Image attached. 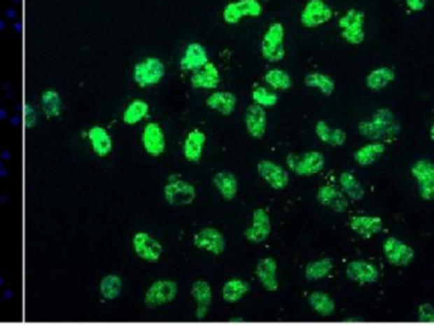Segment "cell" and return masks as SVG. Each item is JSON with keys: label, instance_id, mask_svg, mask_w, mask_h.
<instances>
[{"label": "cell", "instance_id": "obj_1", "mask_svg": "<svg viewBox=\"0 0 434 325\" xmlns=\"http://www.w3.org/2000/svg\"><path fill=\"white\" fill-rule=\"evenodd\" d=\"M360 135L371 141H379L386 137L396 136L400 132V123L387 109H379L368 120L358 126Z\"/></svg>", "mask_w": 434, "mask_h": 325}, {"label": "cell", "instance_id": "obj_2", "mask_svg": "<svg viewBox=\"0 0 434 325\" xmlns=\"http://www.w3.org/2000/svg\"><path fill=\"white\" fill-rule=\"evenodd\" d=\"M290 170L298 176L312 177L319 174L326 167V156L319 151H309L304 154H290L287 156Z\"/></svg>", "mask_w": 434, "mask_h": 325}, {"label": "cell", "instance_id": "obj_3", "mask_svg": "<svg viewBox=\"0 0 434 325\" xmlns=\"http://www.w3.org/2000/svg\"><path fill=\"white\" fill-rule=\"evenodd\" d=\"M366 15L358 9H349L340 20L342 37L349 45H360L366 39L365 32Z\"/></svg>", "mask_w": 434, "mask_h": 325}, {"label": "cell", "instance_id": "obj_4", "mask_svg": "<svg viewBox=\"0 0 434 325\" xmlns=\"http://www.w3.org/2000/svg\"><path fill=\"white\" fill-rule=\"evenodd\" d=\"M285 28L282 23H272L262 40V55L270 62H279L285 57Z\"/></svg>", "mask_w": 434, "mask_h": 325}, {"label": "cell", "instance_id": "obj_5", "mask_svg": "<svg viewBox=\"0 0 434 325\" xmlns=\"http://www.w3.org/2000/svg\"><path fill=\"white\" fill-rule=\"evenodd\" d=\"M165 75V65L156 57H146L137 62L132 71L136 84L141 88L155 85Z\"/></svg>", "mask_w": 434, "mask_h": 325}, {"label": "cell", "instance_id": "obj_6", "mask_svg": "<svg viewBox=\"0 0 434 325\" xmlns=\"http://www.w3.org/2000/svg\"><path fill=\"white\" fill-rule=\"evenodd\" d=\"M178 295V284L170 279H159L150 284L145 293V304L149 307H159L169 304Z\"/></svg>", "mask_w": 434, "mask_h": 325}, {"label": "cell", "instance_id": "obj_7", "mask_svg": "<svg viewBox=\"0 0 434 325\" xmlns=\"http://www.w3.org/2000/svg\"><path fill=\"white\" fill-rule=\"evenodd\" d=\"M164 197L172 206H187L196 200L197 191L190 182L170 178L169 183L164 187Z\"/></svg>", "mask_w": 434, "mask_h": 325}, {"label": "cell", "instance_id": "obj_8", "mask_svg": "<svg viewBox=\"0 0 434 325\" xmlns=\"http://www.w3.org/2000/svg\"><path fill=\"white\" fill-rule=\"evenodd\" d=\"M412 174L424 201H434V162L418 160L412 167Z\"/></svg>", "mask_w": 434, "mask_h": 325}, {"label": "cell", "instance_id": "obj_9", "mask_svg": "<svg viewBox=\"0 0 434 325\" xmlns=\"http://www.w3.org/2000/svg\"><path fill=\"white\" fill-rule=\"evenodd\" d=\"M384 254L387 262L395 267H407L415 258L413 248L395 237H388L384 242Z\"/></svg>", "mask_w": 434, "mask_h": 325}, {"label": "cell", "instance_id": "obj_10", "mask_svg": "<svg viewBox=\"0 0 434 325\" xmlns=\"http://www.w3.org/2000/svg\"><path fill=\"white\" fill-rule=\"evenodd\" d=\"M263 7L258 0H238L224 8L223 18L227 25H237L245 17H259Z\"/></svg>", "mask_w": 434, "mask_h": 325}, {"label": "cell", "instance_id": "obj_11", "mask_svg": "<svg viewBox=\"0 0 434 325\" xmlns=\"http://www.w3.org/2000/svg\"><path fill=\"white\" fill-rule=\"evenodd\" d=\"M332 8L324 0H310L301 12V25L306 28L319 27L332 20Z\"/></svg>", "mask_w": 434, "mask_h": 325}, {"label": "cell", "instance_id": "obj_12", "mask_svg": "<svg viewBox=\"0 0 434 325\" xmlns=\"http://www.w3.org/2000/svg\"><path fill=\"white\" fill-rule=\"evenodd\" d=\"M132 247L136 256L149 263H156L163 254L162 244L159 243L155 237L143 231L137 233L135 237H132Z\"/></svg>", "mask_w": 434, "mask_h": 325}, {"label": "cell", "instance_id": "obj_13", "mask_svg": "<svg viewBox=\"0 0 434 325\" xmlns=\"http://www.w3.org/2000/svg\"><path fill=\"white\" fill-rule=\"evenodd\" d=\"M195 245L201 251H209L214 256L223 254L226 247L224 234L215 228H206L195 235Z\"/></svg>", "mask_w": 434, "mask_h": 325}, {"label": "cell", "instance_id": "obj_14", "mask_svg": "<svg viewBox=\"0 0 434 325\" xmlns=\"http://www.w3.org/2000/svg\"><path fill=\"white\" fill-rule=\"evenodd\" d=\"M141 141L145 151L154 158L162 155L167 148V139L162 126L158 122H149L145 126Z\"/></svg>", "mask_w": 434, "mask_h": 325}, {"label": "cell", "instance_id": "obj_15", "mask_svg": "<svg viewBox=\"0 0 434 325\" xmlns=\"http://www.w3.org/2000/svg\"><path fill=\"white\" fill-rule=\"evenodd\" d=\"M259 176L271 186L273 190H284L290 183V173L271 160H262L257 165Z\"/></svg>", "mask_w": 434, "mask_h": 325}, {"label": "cell", "instance_id": "obj_16", "mask_svg": "<svg viewBox=\"0 0 434 325\" xmlns=\"http://www.w3.org/2000/svg\"><path fill=\"white\" fill-rule=\"evenodd\" d=\"M271 216L265 209H257L253 212L251 225L245 230V237L251 243L260 244L271 235Z\"/></svg>", "mask_w": 434, "mask_h": 325}, {"label": "cell", "instance_id": "obj_17", "mask_svg": "<svg viewBox=\"0 0 434 325\" xmlns=\"http://www.w3.org/2000/svg\"><path fill=\"white\" fill-rule=\"evenodd\" d=\"M255 276L267 291L274 292L279 290V264L274 258L260 259L255 267Z\"/></svg>", "mask_w": 434, "mask_h": 325}, {"label": "cell", "instance_id": "obj_18", "mask_svg": "<svg viewBox=\"0 0 434 325\" xmlns=\"http://www.w3.org/2000/svg\"><path fill=\"white\" fill-rule=\"evenodd\" d=\"M346 272L351 281L360 284H374L380 277L377 267L365 261H352L346 265Z\"/></svg>", "mask_w": 434, "mask_h": 325}, {"label": "cell", "instance_id": "obj_19", "mask_svg": "<svg viewBox=\"0 0 434 325\" xmlns=\"http://www.w3.org/2000/svg\"><path fill=\"white\" fill-rule=\"evenodd\" d=\"M267 125L268 116L265 107L259 104H251V107H248L245 113V126L249 135L254 139H262L267 132Z\"/></svg>", "mask_w": 434, "mask_h": 325}, {"label": "cell", "instance_id": "obj_20", "mask_svg": "<svg viewBox=\"0 0 434 325\" xmlns=\"http://www.w3.org/2000/svg\"><path fill=\"white\" fill-rule=\"evenodd\" d=\"M316 200L320 205L329 207L335 212H344L349 206L348 197L343 191H340L332 186H323L316 192Z\"/></svg>", "mask_w": 434, "mask_h": 325}, {"label": "cell", "instance_id": "obj_21", "mask_svg": "<svg viewBox=\"0 0 434 325\" xmlns=\"http://www.w3.org/2000/svg\"><path fill=\"white\" fill-rule=\"evenodd\" d=\"M209 62V55L206 48L197 42L190 43L184 50L181 59V69L184 71H196Z\"/></svg>", "mask_w": 434, "mask_h": 325}, {"label": "cell", "instance_id": "obj_22", "mask_svg": "<svg viewBox=\"0 0 434 325\" xmlns=\"http://www.w3.org/2000/svg\"><path fill=\"white\" fill-rule=\"evenodd\" d=\"M190 84L196 89H215L220 84V71L214 62L209 61L202 68L193 71Z\"/></svg>", "mask_w": 434, "mask_h": 325}, {"label": "cell", "instance_id": "obj_23", "mask_svg": "<svg viewBox=\"0 0 434 325\" xmlns=\"http://www.w3.org/2000/svg\"><path fill=\"white\" fill-rule=\"evenodd\" d=\"M190 293L197 304L196 318H206L209 314L211 303H212V289H211L210 284L204 279H198L192 284Z\"/></svg>", "mask_w": 434, "mask_h": 325}, {"label": "cell", "instance_id": "obj_24", "mask_svg": "<svg viewBox=\"0 0 434 325\" xmlns=\"http://www.w3.org/2000/svg\"><path fill=\"white\" fill-rule=\"evenodd\" d=\"M206 135L200 130H192L186 137L183 145L184 158L190 162H198L202 159Z\"/></svg>", "mask_w": 434, "mask_h": 325}, {"label": "cell", "instance_id": "obj_25", "mask_svg": "<svg viewBox=\"0 0 434 325\" xmlns=\"http://www.w3.org/2000/svg\"><path fill=\"white\" fill-rule=\"evenodd\" d=\"M238 98L231 92H214L206 99V106L220 115L230 116L237 107Z\"/></svg>", "mask_w": 434, "mask_h": 325}, {"label": "cell", "instance_id": "obj_26", "mask_svg": "<svg viewBox=\"0 0 434 325\" xmlns=\"http://www.w3.org/2000/svg\"><path fill=\"white\" fill-rule=\"evenodd\" d=\"M351 228L356 234L367 239L382 230L384 221L379 216H354L351 220Z\"/></svg>", "mask_w": 434, "mask_h": 325}, {"label": "cell", "instance_id": "obj_27", "mask_svg": "<svg viewBox=\"0 0 434 325\" xmlns=\"http://www.w3.org/2000/svg\"><path fill=\"white\" fill-rule=\"evenodd\" d=\"M88 139L92 149L95 154L101 158L108 155L112 150V137L108 134V131L102 126H93L88 131Z\"/></svg>", "mask_w": 434, "mask_h": 325}, {"label": "cell", "instance_id": "obj_28", "mask_svg": "<svg viewBox=\"0 0 434 325\" xmlns=\"http://www.w3.org/2000/svg\"><path fill=\"white\" fill-rule=\"evenodd\" d=\"M214 184L226 201L234 200L238 195V179L230 172H218L216 176L214 177Z\"/></svg>", "mask_w": 434, "mask_h": 325}, {"label": "cell", "instance_id": "obj_29", "mask_svg": "<svg viewBox=\"0 0 434 325\" xmlns=\"http://www.w3.org/2000/svg\"><path fill=\"white\" fill-rule=\"evenodd\" d=\"M385 149H386L385 144L382 142H370L357 150L353 158L360 167H368L380 159L382 154L385 153Z\"/></svg>", "mask_w": 434, "mask_h": 325}, {"label": "cell", "instance_id": "obj_30", "mask_svg": "<svg viewBox=\"0 0 434 325\" xmlns=\"http://www.w3.org/2000/svg\"><path fill=\"white\" fill-rule=\"evenodd\" d=\"M249 284L241 278H231L223 287V298L227 304H237L249 292Z\"/></svg>", "mask_w": 434, "mask_h": 325}, {"label": "cell", "instance_id": "obj_31", "mask_svg": "<svg viewBox=\"0 0 434 325\" xmlns=\"http://www.w3.org/2000/svg\"><path fill=\"white\" fill-rule=\"evenodd\" d=\"M315 132L321 141L330 146H342L346 140V131L332 129L326 121H319L315 126Z\"/></svg>", "mask_w": 434, "mask_h": 325}, {"label": "cell", "instance_id": "obj_32", "mask_svg": "<svg viewBox=\"0 0 434 325\" xmlns=\"http://www.w3.org/2000/svg\"><path fill=\"white\" fill-rule=\"evenodd\" d=\"M41 109L48 120H52L62 115V99L54 89H48L41 95Z\"/></svg>", "mask_w": 434, "mask_h": 325}, {"label": "cell", "instance_id": "obj_33", "mask_svg": "<svg viewBox=\"0 0 434 325\" xmlns=\"http://www.w3.org/2000/svg\"><path fill=\"white\" fill-rule=\"evenodd\" d=\"M340 183L342 191L346 193L348 198H351L353 201H360L366 195V191L362 186V183L349 172H343L340 174Z\"/></svg>", "mask_w": 434, "mask_h": 325}, {"label": "cell", "instance_id": "obj_34", "mask_svg": "<svg viewBox=\"0 0 434 325\" xmlns=\"http://www.w3.org/2000/svg\"><path fill=\"white\" fill-rule=\"evenodd\" d=\"M395 81V73L393 69L387 67L374 69L370 74L367 75L366 85L371 90H381L386 88L390 83Z\"/></svg>", "mask_w": 434, "mask_h": 325}, {"label": "cell", "instance_id": "obj_35", "mask_svg": "<svg viewBox=\"0 0 434 325\" xmlns=\"http://www.w3.org/2000/svg\"><path fill=\"white\" fill-rule=\"evenodd\" d=\"M307 301L312 306V310L320 314L321 317H330L335 310L334 300L324 292H312Z\"/></svg>", "mask_w": 434, "mask_h": 325}, {"label": "cell", "instance_id": "obj_36", "mask_svg": "<svg viewBox=\"0 0 434 325\" xmlns=\"http://www.w3.org/2000/svg\"><path fill=\"white\" fill-rule=\"evenodd\" d=\"M334 263L332 258H321L307 264L305 270V277L307 281H319L326 278L332 272Z\"/></svg>", "mask_w": 434, "mask_h": 325}, {"label": "cell", "instance_id": "obj_37", "mask_svg": "<svg viewBox=\"0 0 434 325\" xmlns=\"http://www.w3.org/2000/svg\"><path fill=\"white\" fill-rule=\"evenodd\" d=\"M149 113V104L143 99H135L131 102L123 112V122L126 125H136Z\"/></svg>", "mask_w": 434, "mask_h": 325}, {"label": "cell", "instance_id": "obj_38", "mask_svg": "<svg viewBox=\"0 0 434 325\" xmlns=\"http://www.w3.org/2000/svg\"><path fill=\"white\" fill-rule=\"evenodd\" d=\"M305 84L310 88L319 89L320 92L324 95H332L335 90V83L329 75L321 74V73H312L306 75Z\"/></svg>", "mask_w": 434, "mask_h": 325}, {"label": "cell", "instance_id": "obj_39", "mask_svg": "<svg viewBox=\"0 0 434 325\" xmlns=\"http://www.w3.org/2000/svg\"><path fill=\"white\" fill-rule=\"evenodd\" d=\"M265 81L274 90H287L292 87L291 76L282 69H271L265 75Z\"/></svg>", "mask_w": 434, "mask_h": 325}, {"label": "cell", "instance_id": "obj_40", "mask_svg": "<svg viewBox=\"0 0 434 325\" xmlns=\"http://www.w3.org/2000/svg\"><path fill=\"white\" fill-rule=\"evenodd\" d=\"M122 291V279L115 275H108L101 281V295L106 300H115Z\"/></svg>", "mask_w": 434, "mask_h": 325}, {"label": "cell", "instance_id": "obj_41", "mask_svg": "<svg viewBox=\"0 0 434 325\" xmlns=\"http://www.w3.org/2000/svg\"><path fill=\"white\" fill-rule=\"evenodd\" d=\"M253 101L262 107H273L279 103V97L276 92H272L265 87H258L253 92Z\"/></svg>", "mask_w": 434, "mask_h": 325}, {"label": "cell", "instance_id": "obj_42", "mask_svg": "<svg viewBox=\"0 0 434 325\" xmlns=\"http://www.w3.org/2000/svg\"><path fill=\"white\" fill-rule=\"evenodd\" d=\"M418 317L421 321H434V307L430 304L421 305L418 309Z\"/></svg>", "mask_w": 434, "mask_h": 325}, {"label": "cell", "instance_id": "obj_43", "mask_svg": "<svg viewBox=\"0 0 434 325\" xmlns=\"http://www.w3.org/2000/svg\"><path fill=\"white\" fill-rule=\"evenodd\" d=\"M405 1H407V7L412 12H421L427 4V0H405Z\"/></svg>", "mask_w": 434, "mask_h": 325}, {"label": "cell", "instance_id": "obj_44", "mask_svg": "<svg viewBox=\"0 0 434 325\" xmlns=\"http://www.w3.org/2000/svg\"><path fill=\"white\" fill-rule=\"evenodd\" d=\"M26 125H27V127H34V125H36V111H34V107L32 106H26Z\"/></svg>", "mask_w": 434, "mask_h": 325}, {"label": "cell", "instance_id": "obj_45", "mask_svg": "<svg viewBox=\"0 0 434 325\" xmlns=\"http://www.w3.org/2000/svg\"><path fill=\"white\" fill-rule=\"evenodd\" d=\"M6 14H7V17L8 18H9V20H15V18L18 17V13H17V11H15V9H13V8H9V9H7V12H6Z\"/></svg>", "mask_w": 434, "mask_h": 325}, {"label": "cell", "instance_id": "obj_46", "mask_svg": "<svg viewBox=\"0 0 434 325\" xmlns=\"http://www.w3.org/2000/svg\"><path fill=\"white\" fill-rule=\"evenodd\" d=\"M429 136H430V140L434 142V123L432 125L430 130H429Z\"/></svg>", "mask_w": 434, "mask_h": 325}, {"label": "cell", "instance_id": "obj_47", "mask_svg": "<svg viewBox=\"0 0 434 325\" xmlns=\"http://www.w3.org/2000/svg\"><path fill=\"white\" fill-rule=\"evenodd\" d=\"M14 28H15V31H17V32H20L22 29L21 23H15V25H14Z\"/></svg>", "mask_w": 434, "mask_h": 325}, {"label": "cell", "instance_id": "obj_48", "mask_svg": "<svg viewBox=\"0 0 434 325\" xmlns=\"http://www.w3.org/2000/svg\"><path fill=\"white\" fill-rule=\"evenodd\" d=\"M6 28V22L4 20H0V31H3Z\"/></svg>", "mask_w": 434, "mask_h": 325}, {"label": "cell", "instance_id": "obj_49", "mask_svg": "<svg viewBox=\"0 0 434 325\" xmlns=\"http://www.w3.org/2000/svg\"><path fill=\"white\" fill-rule=\"evenodd\" d=\"M18 1H20V0H15V3H18Z\"/></svg>", "mask_w": 434, "mask_h": 325}]
</instances>
